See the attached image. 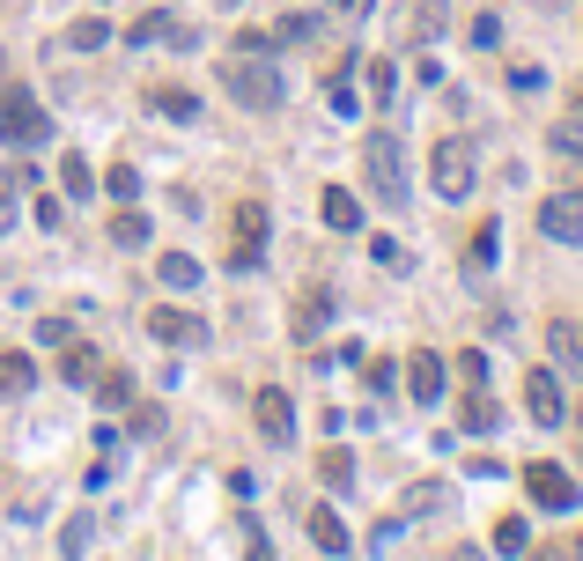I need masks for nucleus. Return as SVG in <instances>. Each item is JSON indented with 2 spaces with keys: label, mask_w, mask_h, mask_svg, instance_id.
<instances>
[{
  "label": "nucleus",
  "mask_w": 583,
  "mask_h": 561,
  "mask_svg": "<svg viewBox=\"0 0 583 561\" xmlns=\"http://www.w3.org/2000/svg\"><path fill=\"white\" fill-rule=\"evenodd\" d=\"M251 421H259V436H267V443H289V436H295V407H289V391H281V385L251 391Z\"/></svg>",
  "instance_id": "obj_12"
},
{
  "label": "nucleus",
  "mask_w": 583,
  "mask_h": 561,
  "mask_svg": "<svg viewBox=\"0 0 583 561\" xmlns=\"http://www.w3.org/2000/svg\"><path fill=\"white\" fill-rule=\"evenodd\" d=\"M303 525H311V539L325 547V554H347V547H355V539H347V525H341V510H325V503H317Z\"/></svg>",
  "instance_id": "obj_17"
},
{
  "label": "nucleus",
  "mask_w": 583,
  "mask_h": 561,
  "mask_svg": "<svg viewBox=\"0 0 583 561\" xmlns=\"http://www.w3.org/2000/svg\"><path fill=\"white\" fill-rule=\"evenodd\" d=\"M317 215H325V229H341V237H363V199L347 193V185H325V193H317Z\"/></svg>",
  "instance_id": "obj_13"
},
{
  "label": "nucleus",
  "mask_w": 583,
  "mask_h": 561,
  "mask_svg": "<svg viewBox=\"0 0 583 561\" xmlns=\"http://www.w3.org/2000/svg\"><path fill=\"white\" fill-rule=\"evenodd\" d=\"M333 317H341V295L325 289V281H303V289H295V303H289V333H295L303 347H311L317 333L333 325Z\"/></svg>",
  "instance_id": "obj_6"
},
{
  "label": "nucleus",
  "mask_w": 583,
  "mask_h": 561,
  "mask_svg": "<svg viewBox=\"0 0 583 561\" xmlns=\"http://www.w3.org/2000/svg\"><path fill=\"white\" fill-rule=\"evenodd\" d=\"M369 259H377V267H407V251L391 245V237H369Z\"/></svg>",
  "instance_id": "obj_36"
},
{
  "label": "nucleus",
  "mask_w": 583,
  "mask_h": 561,
  "mask_svg": "<svg viewBox=\"0 0 583 561\" xmlns=\"http://www.w3.org/2000/svg\"><path fill=\"white\" fill-rule=\"evenodd\" d=\"M244 554H251V561H273V547H267V532H259V525H251V517H244Z\"/></svg>",
  "instance_id": "obj_37"
},
{
  "label": "nucleus",
  "mask_w": 583,
  "mask_h": 561,
  "mask_svg": "<svg viewBox=\"0 0 583 561\" xmlns=\"http://www.w3.org/2000/svg\"><path fill=\"white\" fill-rule=\"evenodd\" d=\"M126 429H133V436H155V429H163V407H133Z\"/></svg>",
  "instance_id": "obj_33"
},
{
  "label": "nucleus",
  "mask_w": 583,
  "mask_h": 561,
  "mask_svg": "<svg viewBox=\"0 0 583 561\" xmlns=\"http://www.w3.org/2000/svg\"><path fill=\"white\" fill-rule=\"evenodd\" d=\"M155 273H163L171 289H199V259H185V251H163V259H155Z\"/></svg>",
  "instance_id": "obj_25"
},
{
  "label": "nucleus",
  "mask_w": 583,
  "mask_h": 561,
  "mask_svg": "<svg viewBox=\"0 0 583 561\" xmlns=\"http://www.w3.org/2000/svg\"><path fill=\"white\" fill-rule=\"evenodd\" d=\"M547 341H554V355H576V363H583V333L569 325V317H554V325H547Z\"/></svg>",
  "instance_id": "obj_31"
},
{
  "label": "nucleus",
  "mask_w": 583,
  "mask_h": 561,
  "mask_svg": "<svg viewBox=\"0 0 583 561\" xmlns=\"http://www.w3.org/2000/svg\"><path fill=\"white\" fill-rule=\"evenodd\" d=\"M363 177H369V193L385 199V207L407 199V155H399V133H391V126H369L363 133Z\"/></svg>",
  "instance_id": "obj_2"
},
{
  "label": "nucleus",
  "mask_w": 583,
  "mask_h": 561,
  "mask_svg": "<svg viewBox=\"0 0 583 561\" xmlns=\"http://www.w3.org/2000/svg\"><path fill=\"white\" fill-rule=\"evenodd\" d=\"M473 177H481L473 141H465V133H443V141L429 148V185H436V199H465V193H473Z\"/></svg>",
  "instance_id": "obj_5"
},
{
  "label": "nucleus",
  "mask_w": 583,
  "mask_h": 561,
  "mask_svg": "<svg viewBox=\"0 0 583 561\" xmlns=\"http://www.w3.org/2000/svg\"><path fill=\"white\" fill-rule=\"evenodd\" d=\"M222 89H229V104H244V111H281V67H273L267 52H237V60H222Z\"/></svg>",
  "instance_id": "obj_1"
},
{
  "label": "nucleus",
  "mask_w": 583,
  "mask_h": 561,
  "mask_svg": "<svg viewBox=\"0 0 583 561\" xmlns=\"http://www.w3.org/2000/svg\"><path fill=\"white\" fill-rule=\"evenodd\" d=\"M60 185H67V199H97V171H89V155H82V148L60 155Z\"/></svg>",
  "instance_id": "obj_16"
},
{
  "label": "nucleus",
  "mask_w": 583,
  "mask_h": 561,
  "mask_svg": "<svg viewBox=\"0 0 583 561\" xmlns=\"http://www.w3.org/2000/svg\"><path fill=\"white\" fill-rule=\"evenodd\" d=\"M569 554H576V561H583V532H576V547H569Z\"/></svg>",
  "instance_id": "obj_40"
},
{
  "label": "nucleus",
  "mask_w": 583,
  "mask_h": 561,
  "mask_svg": "<svg viewBox=\"0 0 583 561\" xmlns=\"http://www.w3.org/2000/svg\"><path fill=\"white\" fill-rule=\"evenodd\" d=\"M0 141H8V148L52 141V119H45V104H37L30 82H0Z\"/></svg>",
  "instance_id": "obj_4"
},
{
  "label": "nucleus",
  "mask_w": 583,
  "mask_h": 561,
  "mask_svg": "<svg viewBox=\"0 0 583 561\" xmlns=\"http://www.w3.org/2000/svg\"><path fill=\"white\" fill-rule=\"evenodd\" d=\"M148 341H163V347H207V317L185 311V303H155V311H148Z\"/></svg>",
  "instance_id": "obj_7"
},
{
  "label": "nucleus",
  "mask_w": 583,
  "mask_h": 561,
  "mask_svg": "<svg viewBox=\"0 0 583 561\" xmlns=\"http://www.w3.org/2000/svg\"><path fill=\"white\" fill-rule=\"evenodd\" d=\"M8 229H15V199L0 193V237H8Z\"/></svg>",
  "instance_id": "obj_38"
},
{
  "label": "nucleus",
  "mask_w": 583,
  "mask_h": 561,
  "mask_svg": "<svg viewBox=\"0 0 583 561\" xmlns=\"http://www.w3.org/2000/svg\"><path fill=\"white\" fill-rule=\"evenodd\" d=\"M495 251H503V222H481V229H473V245H465V267L495 273Z\"/></svg>",
  "instance_id": "obj_19"
},
{
  "label": "nucleus",
  "mask_w": 583,
  "mask_h": 561,
  "mask_svg": "<svg viewBox=\"0 0 583 561\" xmlns=\"http://www.w3.org/2000/svg\"><path fill=\"white\" fill-rule=\"evenodd\" d=\"M89 539H97V517H67L60 547H67V554H89Z\"/></svg>",
  "instance_id": "obj_28"
},
{
  "label": "nucleus",
  "mask_w": 583,
  "mask_h": 561,
  "mask_svg": "<svg viewBox=\"0 0 583 561\" xmlns=\"http://www.w3.org/2000/svg\"><path fill=\"white\" fill-rule=\"evenodd\" d=\"M97 407H133V369H97Z\"/></svg>",
  "instance_id": "obj_21"
},
{
  "label": "nucleus",
  "mask_w": 583,
  "mask_h": 561,
  "mask_svg": "<svg viewBox=\"0 0 583 561\" xmlns=\"http://www.w3.org/2000/svg\"><path fill=\"white\" fill-rule=\"evenodd\" d=\"M148 111H163V119H199V97H193V89H163V82H155V89H148Z\"/></svg>",
  "instance_id": "obj_20"
},
{
  "label": "nucleus",
  "mask_w": 583,
  "mask_h": 561,
  "mask_svg": "<svg viewBox=\"0 0 583 561\" xmlns=\"http://www.w3.org/2000/svg\"><path fill=\"white\" fill-rule=\"evenodd\" d=\"M510 89H525V97H532V89H547V67H532V60H525V67H510Z\"/></svg>",
  "instance_id": "obj_35"
},
{
  "label": "nucleus",
  "mask_w": 583,
  "mask_h": 561,
  "mask_svg": "<svg viewBox=\"0 0 583 561\" xmlns=\"http://www.w3.org/2000/svg\"><path fill=\"white\" fill-rule=\"evenodd\" d=\"M407 15H413V37H436L451 23V0H407Z\"/></svg>",
  "instance_id": "obj_24"
},
{
  "label": "nucleus",
  "mask_w": 583,
  "mask_h": 561,
  "mask_svg": "<svg viewBox=\"0 0 583 561\" xmlns=\"http://www.w3.org/2000/svg\"><path fill=\"white\" fill-rule=\"evenodd\" d=\"M111 245H126V251L148 245V215L141 207H119V215H111Z\"/></svg>",
  "instance_id": "obj_23"
},
{
  "label": "nucleus",
  "mask_w": 583,
  "mask_h": 561,
  "mask_svg": "<svg viewBox=\"0 0 583 561\" xmlns=\"http://www.w3.org/2000/svg\"><path fill=\"white\" fill-rule=\"evenodd\" d=\"M267 237H273L267 199H237V207H229V251H222V267H229V273H251L259 259H267Z\"/></svg>",
  "instance_id": "obj_3"
},
{
  "label": "nucleus",
  "mask_w": 583,
  "mask_h": 561,
  "mask_svg": "<svg viewBox=\"0 0 583 561\" xmlns=\"http://www.w3.org/2000/svg\"><path fill=\"white\" fill-rule=\"evenodd\" d=\"M30 385H37V363H30L23 347H8V355H0V399H23Z\"/></svg>",
  "instance_id": "obj_15"
},
{
  "label": "nucleus",
  "mask_w": 583,
  "mask_h": 561,
  "mask_svg": "<svg viewBox=\"0 0 583 561\" xmlns=\"http://www.w3.org/2000/svg\"><path fill=\"white\" fill-rule=\"evenodd\" d=\"M525 495H532L539 510H569V503H576V481H569V465L532 458V465H525Z\"/></svg>",
  "instance_id": "obj_9"
},
{
  "label": "nucleus",
  "mask_w": 583,
  "mask_h": 561,
  "mask_svg": "<svg viewBox=\"0 0 583 561\" xmlns=\"http://www.w3.org/2000/svg\"><path fill=\"white\" fill-rule=\"evenodd\" d=\"M67 45H74V52H97V45H111V23H97V15H82V23L67 30Z\"/></svg>",
  "instance_id": "obj_26"
},
{
  "label": "nucleus",
  "mask_w": 583,
  "mask_h": 561,
  "mask_svg": "<svg viewBox=\"0 0 583 561\" xmlns=\"http://www.w3.org/2000/svg\"><path fill=\"white\" fill-rule=\"evenodd\" d=\"M458 429H473V436H487V429H495V399H487V385H465V399H458Z\"/></svg>",
  "instance_id": "obj_18"
},
{
  "label": "nucleus",
  "mask_w": 583,
  "mask_h": 561,
  "mask_svg": "<svg viewBox=\"0 0 583 561\" xmlns=\"http://www.w3.org/2000/svg\"><path fill=\"white\" fill-rule=\"evenodd\" d=\"M443 385H451V363H443L436 347H413V355H407V399H413V407H436Z\"/></svg>",
  "instance_id": "obj_10"
},
{
  "label": "nucleus",
  "mask_w": 583,
  "mask_h": 561,
  "mask_svg": "<svg viewBox=\"0 0 583 561\" xmlns=\"http://www.w3.org/2000/svg\"><path fill=\"white\" fill-rule=\"evenodd\" d=\"M126 37H133V45H155V37H177V45H193V30H177L163 8H155V15H141V23L126 30Z\"/></svg>",
  "instance_id": "obj_22"
},
{
  "label": "nucleus",
  "mask_w": 583,
  "mask_h": 561,
  "mask_svg": "<svg viewBox=\"0 0 583 561\" xmlns=\"http://www.w3.org/2000/svg\"><path fill=\"white\" fill-rule=\"evenodd\" d=\"M317 473H325V488H347V481H355V458H347V451H325Z\"/></svg>",
  "instance_id": "obj_27"
},
{
  "label": "nucleus",
  "mask_w": 583,
  "mask_h": 561,
  "mask_svg": "<svg viewBox=\"0 0 583 561\" xmlns=\"http://www.w3.org/2000/svg\"><path fill=\"white\" fill-rule=\"evenodd\" d=\"M539 229L554 245H583V193H547L539 199Z\"/></svg>",
  "instance_id": "obj_11"
},
{
  "label": "nucleus",
  "mask_w": 583,
  "mask_h": 561,
  "mask_svg": "<svg viewBox=\"0 0 583 561\" xmlns=\"http://www.w3.org/2000/svg\"><path fill=\"white\" fill-rule=\"evenodd\" d=\"M458 385H487V355H481V347H465V355H458Z\"/></svg>",
  "instance_id": "obj_32"
},
{
  "label": "nucleus",
  "mask_w": 583,
  "mask_h": 561,
  "mask_svg": "<svg viewBox=\"0 0 583 561\" xmlns=\"http://www.w3.org/2000/svg\"><path fill=\"white\" fill-rule=\"evenodd\" d=\"M495 547H503V554H525V547H532L525 517H503V525H495Z\"/></svg>",
  "instance_id": "obj_29"
},
{
  "label": "nucleus",
  "mask_w": 583,
  "mask_h": 561,
  "mask_svg": "<svg viewBox=\"0 0 583 561\" xmlns=\"http://www.w3.org/2000/svg\"><path fill=\"white\" fill-rule=\"evenodd\" d=\"M104 355L89 341H60V385H97Z\"/></svg>",
  "instance_id": "obj_14"
},
{
  "label": "nucleus",
  "mask_w": 583,
  "mask_h": 561,
  "mask_svg": "<svg viewBox=\"0 0 583 561\" xmlns=\"http://www.w3.org/2000/svg\"><path fill=\"white\" fill-rule=\"evenodd\" d=\"M525 414L539 429H561L569 421V391H561V369H525Z\"/></svg>",
  "instance_id": "obj_8"
},
{
  "label": "nucleus",
  "mask_w": 583,
  "mask_h": 561,
  "mask_svg": "<svg viewBox=\"0 0 583 561\" xmlns=\"http://www.w3.org/2000/svg\"><path fill=\"white\" fill-rule=\"evenodd\" d=\"M333 8H341V15H369V0H333Z\"/></svg>",
  "instance_id": "obj_39"
},
{
  "label": "nucleus",
  "mask_w": 583,
  "mask_h": 561,
  "mask_svg": "<svg viewBox=\"0 0 583 561\" xmlns=\"http://www.w3.org/2000/svg\"><path fill=\"white\" fill-rule=\"evenodd\" d=\"M391 74H399V67H391V60H369V97H377V104L391 97Z\"/></svg>",
  "instance_id": "obj_34"
},
{
  "label": "nucleus",
  "mask_w": 583,
  "mask_h": 561,
  "mask_svg": "<svg viewBox=\"0 0 583 561\" xmlns=\"http://www.w3.org/2000/svg\"><path fill=\"white\" fill-rule=\"evenodd\" d=\"M104 193H111V199H133V193H141V177H133V163H111V171H104Z\"/></svg>",
  "instance_id": "obj_30"
}]
</instances>
